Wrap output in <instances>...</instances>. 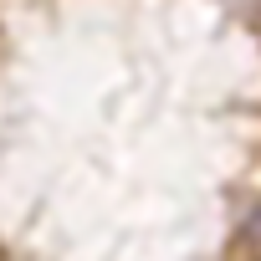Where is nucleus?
<instances>
[{
	"instance_id": "obj_1",
	"label": "nucleus",
	"mask_w": 261,
	"mask_h": 261,
	"mask_svg": "<svg viewBox=\"0 0 261 261\" xmlns=\"http://www.w3.org/2000/svg\"><path fill=\"white\" fill-rule=\"evenodd\" d=\"M246 236H251V241H261V210L251 215V225H246Z\"/></svg>"
}]
</instances>
